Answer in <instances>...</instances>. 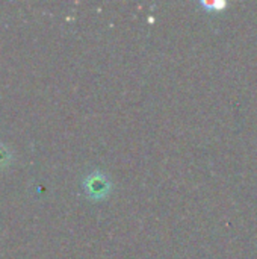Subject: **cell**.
Instances as JSON below:
<instances>
[{"label":"cell","instance_id":"obj_2","mask_svg":"<svg viewBox=\"0 0 257 259\" xmlns=\"http://www.w3.org/2000/svg\"><path fill=\"white\" fill-rule=\"evenodd\" d=\"M11 161H12V158H11L9 150L3 144H0V170L8 167L11 164Z\"/></svg>","mask_w":257,"mask_h":259},{"label":"cell","instance_id":"obj_1","mask_svg":"<svg viewBox=\"0 0 257 259\" xmlns=\"http://www.w3.org/2000/svg\"><path fill=\"white\" fill-rule=\"evenodd\" d=\"M112 188L111 181L101 171H92L86 176L83 182V191L91 200H103L109 196Z\"/></svg>","mask_w":257,"mask_h":259}]
</instances>
